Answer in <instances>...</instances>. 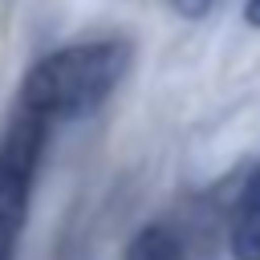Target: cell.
I'll use <instances>...</instances> for the list:
<instances>
[{"label":"cell","instance_id":"obj_1","mask_svg":"<svg viewBox=\"0 0 260 260\" xmlns=\"http://www.w3.org/2000/svg\"><path fill=\"white\" fill-rule=\"evenodd\" d=\"M134 45L122 37H98V41H73L53 53H45L20 81V110L57 122H81L98 114L122 77L130 73Z\"/></svg>","mask_w":260,"mask_h":260},{"label":"cell","instance_id":"obj_2","mask_svg":"<svg viewBox=\"0 0 260 260\" xmlns=\"http://www.w3.org/2000/svg\"><path fill=\"white\" fill-rule=\"evenodd\" d=\"M45 142L49 122L28 110H16V118L0 138V260H16Z\"/></svg>","mask_w":260,"mask_h":260},{"label":"cell","instance_id":"obj_3","mask_svg":"<svg viewBox=\"0 0 260 260\" xmlns=\"http://www.w3.org/2000/svg\"><path fill=\"white\" fill-rule=\"evenodd\" d=\"M228 252L232 260H260V158L236 195L232 223H228Z\"/></svg>","mask_w":260,"mask_h":260},{"label":"cell","instance_id":"obj_4","mask_svg":"<svg viewBox=\"0 0 260 260\" xmlns=\"http://www.w3.org/2000/svg\"><path fill=\"white\" fill-rule=\"evenodd\" d=\"M122 260H187V248L171 223H142L126 240Z\"/></svg>","mask_w":260,"mask_h":260},{"label":"cell","instance_id":"obj_5","mask_svg":"<svg viewBox=\"0 0 260 260\" xmlns=\"http://www.w3.org/2000/svg\"><path fill=\"white\" fill-rule=\"evenodd\" d=\"M211 4H215V0H171V8H175L183 20H203V16L211 12Z\"/></svg>","mask_w":260,"mask_h":260},{"label":"cell","instance_id":"obj_6","mask_svg":"<svg viewBox=\"0 0 260 260\" xmlns=\"http://www.w3.org/2000/svg\"><path fill=\"white\" fill-rule=\"evenodd\" d=\"M244 20L252 28H260V0H244Z\"/></svg>","mask_w":260,"mask_h":260}]
</instances>
